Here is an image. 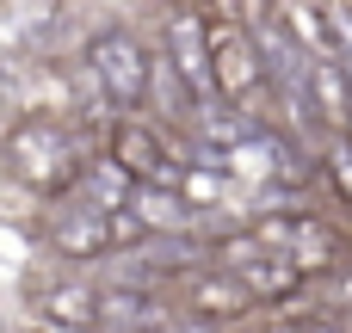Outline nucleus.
<instances>
[{
  "label": "nucleus",
  "instance_id": "nucleus-1",
  "mask_svg": "<svg viewBox=\"0 0 352 333\" xmlns=\"http://www.w3.org/2000/svg\"><path fill=\"white\" fill-rule=\"evenodd\" d=\"M87 154H93V148H87L80 130L62 124V117H19V124L6 130V167H12V179L31 185L37 198H62V192L74 185V173H80Z\"/></svg>",
  "mask_w": 352,
  "mask_h": 333
},
{
  "label": "nucleus",
  "instance_id": "nucleus-2",
  "mask_svg": "<svg viewBox=\"0 0 352 333\" xmlns=\"http://www.w3.org/2000/svg\"><path fill=\"white\" fill-rule=\"evenodd\" d=\"M204 37H210V93L223 105H254L260 87H266V62H260V37L223 6V12H204Z\"/></svg>",
  "mask_w": 352,
  "mask_h": 333
},
{
  "label": "nucleus",
  "instance_id": "nucleus-3",
  "mask_svg": "<svg viewBox=\"0 0 352 333\" xmlns=\"http://www.w3.org/2000/svg\"><path fill=\"white\" fill-rule=\"evenodd\" d=\"M210 266H223L254 303H285V297H297L309 278L278 253V247H266L254 229H229V235H217L210 241Z\"/></svg>",
  "mask_w": 352,
  "mask_h": 333
},
{
  "label": "nucleus",
  "instance_id": "nucleus-4",
  "mask_svg": "<svg viewBox=\"0 0 352 333\" xmlns=\"http://www.w3.org/2000/svg\"><path fill=\"white\" fill-rule=\"evenodd\" d=\"M105 154H111L136 185H173L179 167H186V148H173L167 130L148 124V117H118L111 136H105Z\"/></svg>",
  "mask_w": 352,
  "mask_h": 333
},
{
  "label": "nucleus",
  "instance_id": "nucleus-5",
  "mask_svg": "<svg viewBox=\"0 0 352 333\" xmlns=\"http://www.w3.org/2000/svg\"><path fill=\"white\" fill-rule=\"evenodd\" d=\"M87 74L105 87V99L118 105V111H136L142 105V87H148V49L130 37V31H93V43H87Z\"/></svg>",
  "mask_w": 352,
  "mask_h": 333
},
{
  "label": "nucleus",
  "instance_id": "nucleus-6",
  "mask_svg": "<svg viewBox=\"0 0 352 333\" xmlns=\"http://www.w3.org/2000/svg\"><path fill=\"white\" fill-rule=\"evenodd\" d=\"M43 247H50L56 260H68V266L105 260V253H111V216L93 210V204H80L74 192H62V198L50 204V216H43Z\"/></svg>",
  "mask_w": 352,
  "mask_h": 333
},
{
  "label": "nucleus",
  "instance_id": "nucleus-7",
  "mask_svg": "<svg viewBox=\"0 0 352 333\" xmlns=\"http://www.w3.org/2000/svg\"><path fill=\"white\" fill-rule=\"evenodd\" d=\"M161 62L179 74V87L198 99V111L217 105V93H210V37H204V12H198V6H173V12H167Z\"/></svg>",
  "mask_w": 352,
  "mask_h": 333
},
{
  "label": "nucleus",
  "instance_id": "nucleus-8",
  "mask_svg": "<svg viewBox=\"0 0 352 333\" xmlns=\"http://www.w3.org/2000/svg\"><path fill=\"white\" fill-rule=\"evenodd\" d=\"M266 247H278L303 278H316V272H334V260H340V241H334V229L328 222H316V216H303V210H285V216H260V222H248Z\"/></svg>",
  "mask_w": 352,
  "mask_h": 333
},
{
  "label": "nucleus",
  "instance_id": "nucleus-9",
  "mask_svg": "<svg viewBox=\"0 0 352 333\" xmlns=\"http://www.w3.org/2000/svg\"><path fill=\"white\" fill-rule=\"evenodd\" d=\"M179 303L198 315V321H217V328H235V321H248L260 303L223 272V266H186V278H179Z\"/></svg>",
  "mask_w": 352,
  "mask_h": 333
},
{
  "label": "nucleus",
  "instance_id": "nucleus-10",
  "mask_svg": "<svg viewBox=\"0 0 352 333\" xmlns=\"http://www.w3.org/2000/svg\"><path fill=\"white\" fill-rule=\"evenodd\" d=\"M303 99H309V111H316L322 130H352V74L334 56L303 62Z\"/></svg>",
  "mask_w": 352,
  "mask_h": 333
},
{
  "label": "nucleus",
  "instance_id": "nucleus-11",
  "mask_svg": "<svg viewBox=\"0 0 352 333\" xmlns=\"http://www.w3.org/2000/svg\"><path fill=\"white\" fill-rule=\"evenodd\" d=\"M68 192H74L80 204H93V210H105V216H111V210H124V204H130L136 179H130V173L99 148V154H87V161H80V173H74V185H68Z\"/></svg>",
  "mask_w": 352,
  "mask_h": 333
},
{
  "label": "nucleus",
  "instance_id": "nucleus-12",
  "mask_svg": "<svg viewBox=\"0 0 352 333\" xmlns=\"http://www.w3.org/2000/svg\"><path fill=\"white\" fill-rule=\"evenodd\" d=\"M124 210L142 222V235H186V229H198V210L173 185H136Z\"/></svg>",
  "mask_w": 352,
  "mask_h": 333
},
{
  "label": "nucleus",
  "instance_id": "nucleus-13",
  "mask_svg": "<svg viewBox=\"0 0 352 333\" xmlns=\"http://www.w3.org/2000/svg\"><path fill=\"white\" fill-rule=\"evenodd\" d=\"M37 309L56 321V328H99V290L87 278H62L37 297Z\"/></svg>",
  "mask_w": 352,
  "mask_h": 333
},
{
  "label": "nucleus",
  "instance_id": "nucleus-14",
  "mask_svg": "<svg viewBox=\"0 0 352 333\" xmlns=\"http://www.w3.org/2000/svg\"><path fill=\"white\" fill-rule=\"evenodd\" d=\"M316 161H322L328 185H334V192L352 204V130H322V142H316Z\"/></svg>",
  "mask_w": 352,
  "mask_h": 333
},
{
  "label": "nucleus",
  "instance_id": "nucleus-15",
  "mask_svg": "<svg viewBox=\"0 0 352 333\" xmlns=\"http://www.w3.org/2000/svg\"><path fill=\"white\" fill-rule=\"evenodd\" d=\"M272 333H352V321H346V315H328V309H322V315H297V321H278Z\"/></svg>",
  "mask_w": 352,
  "mask_h": 333
},
{
  "label": "nucleus",
  "instance_id": "nucleus-16",
  "mask_svg": "<svg viewBox=\"0 0 352 333\" xmlns=\"http://www.w3.org/2000/svg\"><path fill=\"white\" fill-rule=\"evenodd\" d=\"M322 303H328V315H346V321H352V266H346V272H334V278L322 284Z\"/></svg>",
  "mask_w": 352,
  "mask_h": 333
}]
</instances>
